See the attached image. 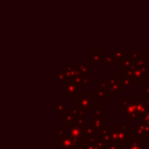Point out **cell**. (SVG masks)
Masks as SVG:
<instances>
[{"instance_id": "17", "label": "cell", "mask_w": 149, "mask_h": 149, "mask_svg": "<svg viewBox=\"0 0 149 149\" xmlns=\"http://www.w3.org/2000/svg\"><path fill=\"white\" fill-rule=\"evenodd\" d=\"M104 149H123L121 142H109L106 143Z\"/></svg>"}, {"instance_id": "15", "label": "cell", "mask_w": 149, "mask_h": 149, "mask_svg": "<svg viewBox=\"0 0 149 149\" xmlns=\"http://www.w3.org/2000/svg\"><path fill=\"white\" fill-rule=\"evenodd\" d=\"M100 64L110 65V64H117V63H116V61L114 60L112 55H104L102 61H100Z\"/></svg>"}, {"instance_id": "9", "label": "cell", "mask_w": 149, "mask_h": 149, "mask_svg": "<svg viewBox=\"0 0 149 149\" xmlns=\"http://www.w3.org/2000/svg\"><path fill=\"white\" fill-rule=\"evenodd\" d=\"M102 57H104V52L102 50H96V51H90L89 52V62L91 64L98 63L100 64Z\"/></svg>"}, {"instance_id": "23", "label": "cell", "mask_w": 149, "mask_h": 149, "mask_svg": "<svg viewBox=\"0 0 149 149\" xmlns=\"http://www.w3.org/2000/svg\"><path fill=\"white\" fill-rule=\"evenodd\" d=\"M143 57H144V59L147 61L148 64H149V50H147V51H145V53H144Z\"/></svg>"}, {"instance_id": "25", "label": "cell", "mask_w": 149, "mask_h": 149, "mask_svg": "<svg viewBox=\"0 0 149 149\" xmlns=\"http://www.w3.org/2000/svg\"><path fill=\"white\" fill-rule=\"evenodd\" d=\"M145 149H149V141L145 143Z\"/></svg>"}, {"instance_id": "12", "label": "cell", "mask_w": 149, "mask_h": 149, "mask_svg": "<svg viewBox=\"0 0 149 149\" xmlns=\"http://www.w3.org/2000/svg\"><path fill=\"white\" fill-rule=\"evenodd\" d=\"M121 65H122V70H131V68L134 65V62L130 58V56L127 55L124 58V60L122 61Z\"/></svg>"}, {"instance_id": "1", "label": "cell", "mask_w": 149, "mask_h": 149, "mask_svg": "<svg viewBox=\"0 0 149 149\" xmlns=\"http://www.w3.org/2000/svg\"><path fill=\"white\" fill-rule=\"evenodd\" d=\"M121 78H119L117 73H113L112 77L109 78V86L104 90V96H117L119 92L122 91Z\"/></svg>"}, {"instance_id": "8", "label": "cell", "mask_w": 149, "mask_h": 149, "mask_svg": "<svg viewBox=\"0 0 149 149\" xmlns=\"http://www.w3.org/2000/svg\"><path fill=\"white\" fill-rule=\"evenodd\" d=\"M126 149H145V143L137 138H131L126 143Z\"/></svg>"}, {"instance_id": "7", "label": "cell", "mask_w": 149, "mask_h": 149, "mask_svg": "<svg viewBox=\"0 0 149 149\" xmlns=\"http://www.w3.org/2000/svg\"><path fill=\"white\" fill-rule=\"evenodd\" d=\"M63 89H64V94L66 95H73V94L79 93V85H77L72 81H69L66 84H64Z\"/></svg>"}, {"instance_id": "19", "label": "cell", "mask_w": 149, "mask_h": 149, "mask_svg": "<svg viewBox=\"0 0 149 149\" xmlns=\"http://www.w3.org/2000/svg\"><path fill=\"white\" fill-rule=\"evenodd\" d=\"M98 84H100L98 87H100V88L104 91L109 86V78H104V77L102 78V77H100V78L98 79Z\"/></svg>"}, {"instance_id": "16", "label": "cell", "mask_w": 149, "mask_h": 149, "mask_svg": "<svg viewBox=\"0 0 149 149\" xmlns=\"http://www.w3.org/2000/svg\"><path fill=\"white\" fill-rule=\"evenodd\" d=\"M92 82H93V78H90V77H81L80 82H79V86L89 87L90 83Z\"/></svg>"}, {"instance_id": "14", "label": "cell", "mask_w": 149, "mask_h": 149, "mask_svg": "<svg viewBox=\"0 0 149 149\" xmlns=\"http://www.w3.org/2000/svg\"><path fill=\"white\" fill-rule=\"evenodd\" d=\"M109 142H119L117 130L109 129Z\"/></svg>"}, {"instance_id": "4", "label": "cell", "mask_w": 149, "mask_h": 149, "mask_svg": "<svg viewBox=\"0 0 149 149\" xmlns=\"http://www.w3.org/2000/svg\"><path fill=\"white\" fill-rule=\"evenodd\" d=\"M135 111H136V119L140 120L142 118L145 112L147 111V106L145 102V97L144 96H136L135 97Z\"/></svg>"}, {"instance_id": "5", "label": "cell", "mask_w": 149, "mask_h": 149, "mask_svg": "<svg viewBox=\"0 0 149 149\" xmlns=\"http://www.w3.org/2000/svg\"><path fill=\"white\" fill-rule=\"evenodd\" d=\"M121 113L122 115L126 117L127 120H136V111H135V104H134V102H130L129 104L125 107H121Z\"/></svg>"}, {"instance_id": "22", "label": "cell", "mask_w": 149, "mask_h": 149, "mask_svg": "<svg viewBox=\"0 0 149 149\" xmlns=\"http://www.w3.org/2000/svg\"><path fill=\"white\" fill-rule=\"evenodd\" d=\"M140 123L144 124V125H148L149 124V111H146L145 114L142 116V118L140 119Z\"/></svg>"}, {"instance_id": "2", "label": "cell", "mask_w": 149, "mask_h": 149, "mask_svg": "<svg viewBox=\"0 0 149 149\" xmlns=\"http://www.w3.org/2000/svg\"><path fill=\"white\" fill-rule=\"evenodd\" d=\"M76 104L83 111H93L94 109V100L90 96L89 92H79L76 95Z\"/></svg>"}, {"instance_id": "13", "label": "cell", "mask_w": 149, "mask_h": 149, "mask_svg": "<svg viewBox=\"0 0 149 149\" xmlns=\"http://www.w3.org/2000/svg\"><path fill=\"white\" fill-rule=\"evenodd\" d=\"M104 97V92L100 87H94L93 89V100H102Z\"/></svg>"}, {"instance_id": "18", "label": "cell", "mask_w": 149, "mask_h": 149, "mask_svg": "<svg viewBox=\"0 0 149 149\" xmlns=\"http://www.w3.org/2000/svg\"><path fill=\"white\" fill-rule=\"evenodd\" d=\"M121 82H122V86L123 87H130L132 82L131 78L129 76H125V75H122L121 76Z\"/></svg>"}, {"instance_id": "20", "label": "cell", "mask_w": 149, "mask_h": 149, "mask_svg": "<svg viewBox=\"0 0 149 149\" xmlns=\"http://www.w3.org/2000/svg\"><path fill=\"white\" fill-rule=\"evenodd\" d=\"M129 56L133 62H136L137 60L140 59V57H141L142 55H141V52H140L139 50H136V51H132Z\"/></svg>"}, {"instance_id": "21", "label": "cell", "mask_w": 149, "mask_h": 149, "mask_svg": "<svg viewBox=\"0 0 149 149\" xmlns=\"http://www.w3.org/2000/svg\"><path fill=\"white\" fill-rule=\"evenodd\" d=\"M132 97L131 96H122L121 97V107H125L127 104H129L130 102H132Z\"/></svg>"}, {"instance_id": "11", "label": "cell", "mask_w": 149, "mask_h": 149, "mask_svg": "<svg viewBox=\"0 0 149 149\" xmlns=\"http://www.w3.org/2000/svg\"><path fill=\"white\" fill-rule=\"evenodd\" d=\"M114 60L116 61L117 64H121L122 61L124 60V58L127 56V52L125 50H120V51H115L114 53L112 54Z\"/></svg>"}, {"instance_id": "3", "label": "cell", "mask_w": 149, "mask_h": 149, "mask_svg": "<svg viewBox=\"0 0 149 149\" xmlns=\"http://www.w3.org/2000/svg\"><path fill=\"white\" fill-rule=\"evenodd\" d=\"M117 132H118V141L121 143H128L131 139V129L127 128L125 124H118L117 125Z\"/></svg>"}, {"instance_id": "6", "label": "cell", "mask_w": 149, "mask_h": 149, "mask_svg": "<svg viewBox=\"0 0 149 149\" xmlns=\"http://www.w3.org/2000/svg\"><path fill=\"white\" fill-rule=\"evenodd\" d=\"M89 125L92 126L94 128V130H95V132L97 133L100 128L104 125V116H102V113L94 112V117L93 119H91L89 121Z\"/></svg>"}, {"instance_id": "10", "label": "cell", "mask_w": 149, "mask_h": 149, "mask_svg": "<svg viewBox=\"0 0 149 149\" xmlns=\"http://www.w3.org/2000/svg\"><path fill=\"white\" fill-rule=\"evenodd\" d=\"M77 69H78V73L81 77H89V71H90L89 64L77 65Z\"/></svg>"}, {"instance_id": "24", "label": "cell", "mask_w": 149, "mask_h": 149, "mask_svg": "<svg viewBox=\"0 0 149 149\" xmlns=\"http://www.w3.org/2000/svg\"><path fill=\"white\" fill-rule=\"evenodd\" d=\"M144 97H149V86L146 87L144 90Z\"/></svg>"}]
</instances>
